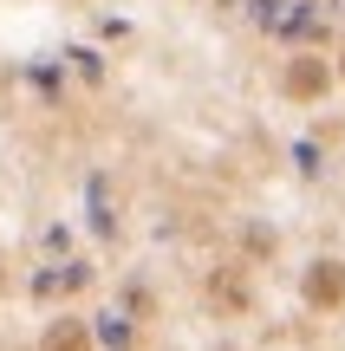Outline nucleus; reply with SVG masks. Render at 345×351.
Returning <instances> with one entry per match:
<instances>
[{"label":"nucleus","mask_w":345,"mask_h":351,"mask_svg":"<svg viewBox=\"0 0 345 351\" xmlns=\"http://www.w3.org/2000/svg\"><path fill=\"white\" fill-rule=\"evenodd\" d=\"M326 85H333V72H326L320 59H294V65H287V91H294V98H307V104H313Z\"/></svg>","instance_id":"nucleus-2"},{"label":"nucleus","mask_w":345,"mask_h":351,"mask_svg":"<svg viewBox=\"0 0 345 351\" xmlns=\"http://www.w3.org/2000/svg\"><path fill=\"white\" fill-rule=\"evenodd\" d=\"M307 300L320 306V313L345 306V261H313V274H307Z\"/></svg>","instance_id":"nucleus-1"},{"label":"nucleus","mask_w":345,"mask_h":351,"mask_svg":"<svg viewBox=\"0 0 345 351\" xmlns=\"http://www.w3.org/2000/svg\"><path fill=\"white\" fill-rule=\"evenodd\" d=\"M39 351H91V332L78 326V319H52V332H46Z\"/></svg>","instance_id":"nucleus-3"}]
</instances>
